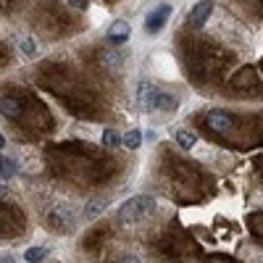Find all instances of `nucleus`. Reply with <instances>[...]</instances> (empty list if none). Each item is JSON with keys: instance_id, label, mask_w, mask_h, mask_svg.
Returning <instances> with one entry per match:
<instances>
[{"instance_id": "obj_1", "label": "nucleus", "mask_w": 263, "mask_h": 263, "mask_svg": "<svg viewBox=\"0 0 263 263\" xmlns=\"http://www.w3.org/2000/svg\"><path fill=\"white\" fill-rule=\"evenodd\" d=\"M156 208V200L147 195H137V197H129V200L119 208V221L121 224H135V221H142L145 216L153 213Z\"/></svg>"}, {"instance_id": "obj_2", "label": "nucleus", "mask_w": 263, "mask_h": 263, "mask_svg": "<svg viewBox=\"0 0 263 263\" xmlns=\"http://www.w3.org/2000/svg\"><path fill=\"white\" fill-rule=\"evenodd\" d=\"M232 90L237 92H258L260 90V82H258V69L255 66H242L234 77H232Z\"/></svg>"}, {"instance_id": "obj_3", "label": "nucleus", "mask_w": 263, "mask_h": 263, "mask_svg": "<svg viewBox=\"0 0 263 263\" xmlns=\"http://www.w3.org/2000/svg\"><path fill=\"white\" fill-rule=\"evenodd\" d=\"M205 126L216 135H229L232 126H234V116L229 111H221V108H216V111H208L205 114Z\"/></svg>"}, {"instance_id": "obj_4", "label": "nucleus", "mask_w": 263, "mask_h": 263, "mask_svg": "<svg viewBox=\"0 0 263 263\" xmlns=\"http://www.w3.org/2000/svg\"><path fill=\"white\" fill-rule=\"evenodd\" d=\"M161 87H156L153 82L142 79L137 84V105L142 108V111H156V95H158Z\"/></svg>"}, {"instance_id": "obj_5", "label": "nucleus", "mask_w": 263, "mask_h": 263, "mask_svg": "<svg viewBox=\"0 0 263 263\" xmlns=\"http://www.w3.org/2000/svg\"><path fill=\"white\" fill-rule=\"evenodd\" d=\"M168 16H171V6L168 3H163V6H158L156 11H153L147 18H145V32H150V34H156V32H161L163 27H166V21H168Z\"/></svg>"}, {"instance_id": "obj_6", "label": "nucleus", "mask_w": 263, "mask_h": 263, "mask_svg": "<svg viewBox=\"0 0 263 263\" xmlns=\"http://www.w3.org/2000/svg\"><path fill=\"white\" fill-rule=\"evenodd\" d=\"M213 13V0H200L192 11H190V27H195V29H200L205 21H208V16Z\"/></svg>"}, {"instance_id": "obj_7", "label": "nucleus", "mask_w": 263, "mask_h": 263, "mask_svg": "<svg viewBox=\"0 0 263 263\" xmlns=\"http://www.w3.org/2000/svg\"><path fill=\"white\" fill-rule=\"evenodd\" d=\"M129 37H132V29H129L126 21H114L111 29H108V42H111V45H124Z\"/></svg>"}, {"instance_id": "obj_8", "label": "nucleus", "mask_w": 263, "mask_h": 263, "mask_svg": "<svg viewBox=\"0 0 263 263\" xmlns=\"http://www.w3.org/2000/svg\"><path fill=\"white\" fill-rule=\"evenodd\" d=\"M0 114L8 116V119H18L21 116V103L11 95H3L0 98Z\"/></svg>"}, {"instance_id": "obj_9", "label": "nucleus", "mask_w": 263, "mask_h": 263, "mask_svg": "<svg viewBox=\"0 0 263 263\" xmlns=\"http://www.w3.org/2000/svg\"><path fill=\"white\" fill-rule=\"evenodd\" d=\"M16 171H18V166H16V161H13V158L0 156V179H11Z\"/></svg>"}, {"instance_id": "obj_10", "label": "nucleus", "mask_w": 263, "mask_h": 263, "mask_svg": "<svg viewBox=\"0 0 263 263\" xmlns=\"http://www.w3.org/2000/svg\"><path fill=\"white\" fill-rule=\"evenodd\" d=\"M177 142H179L182 150H192L195 142H197V137L192 135V132H187V129H179V132H177Z\"/></svg>"}, {"instance_id": "obj_11", "label": "nucleus", "mask_w": 263, "mask_h": 263, "mask_svg": "<svg viewBox=\"0 0 263 263\" xmlns=\"http://www.w3.org/2000/svg\"><path fill=\"white\" fill-rule=\"evenodd\" d=\"M121 142H124L129 150H137V147L142 145V132H140V129H132L129 135H124V137H121Z\"/></svg>"}, {"instance_id": "obj_12", "label": "nucleus", "mask_w": 263, "mask_h": 263, "mask_svg": "<svg viewBox=\"0 0 263 263\" xmlns=\"http://www.w3.org/2000/svg\"><path fill=\"white\" fill-rule=\"evenodd\" d=\"M45 255H48V248H40V245H37V248H29V250L24 253V260H27V263H40Z\"/></svg>"}, {"instance_id": "obj_13", "label": "nucleus", "mask_w": 263, "mask_h": 263, "mask_svg": "<svg viewBox=\"0 0 263 263\" xmlns=\"http://www.w3.org/2000/svg\"><path fill=\"white\" fill-rule=\"evenodd\" d=\"M119 142H121V137H119L116 129H103V145L105 147H116Z\"/></svg>"}, {"instance_id": "obj_14", "label": "nucleus", "mask_w": 263, "mask_h": 263, "mask_svg": "<svg viewBox=\"0 0 263 263\" xmlns=\"http://www.w3.org/2000/svg\"><path fill=\"white\" fill-rule=\"evenodd\" d=\"M18 45H21V53H24V55H34V42L29 40V37H21V42H18Z\"/></svg>"}, {"instance_id": "obj_15", "label": "nucleus", "mask_w": 263, "mask_h": 263, "mask_svg": "<svg viewBox=\"0 0 263 263\" xmlns=\"http://www.w3.org/2000/svg\"><path fill=\"white\" fill-rule=\"evenodd\" d=\"M69 6L77 8V11H84L87 8V0H69Z\"/></svg>"}, {"instance_id": "obj_16", "label": "nucleus", "mask_w": 263, "mask_h": 263, "mask_svg": "<svg viewBox=\"0 0 263 263\" xmlns=\"http://www.w3.org/2000/svg\"><path fill=\"white\" fill-rule=\"evenodd\" d=\"M121 263H142V260L135 258V255H126V258H121Z\"/></svg>"}, {"instance_id": "obj_17", "label": "nucleus", "mask_w": 263, "mask_h": 263, "mask_svg": "<svg viewBox=\"0 0 263 263\" xmlns=\"http://www.w3.org/2000/svg\"><path fill=\"white\" fill-rule=\"evenodd\" d=\"M0 197H6V187L3 184H0Z\"/></svg>"}, {"instance_id": "obj_18", "label": "nucleus", "mask_w": 263, "mask_h": 263, "mask_svg": "<svg viewBox=\"0 0 263 263\" xmlns=\"http://www.w3.org/2000/svg\"><path fill=\"white\" fill-rule=\"evenodd\" d=\"M0 147H6V137L3 135H0Z\"/></svg>"}, {"instance_id": "obj_19", "label": "nucleus", "mask_w": 263, "mask_h": 263, "mask_svg": "<svg viewBox=\"0 0 263 263\" xmlns=\"http://www.w3.org/2000/svg\"><path fill=\"white\" fill-rule=\"evenodd\" d=\"M211 263H229V260H224V258H218V260H211Z\"/></svg>"}, {"instance_id": "obj_20", "label": "nucleus", "mask_w": 263, "mask_h": 263, "mask_svg": "<svg viewBox=\"0 0 263 263\" xmlns=\"http://www.w3.org/2000/svg\"><path fill=\"white\" fill-rule=\"evenodd\" d=\"M260 69H263V61H260Z\"/></svg>"}]
</instances>
